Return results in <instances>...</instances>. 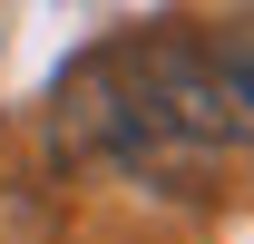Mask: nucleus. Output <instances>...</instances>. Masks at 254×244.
I'll return each mask as SVG.
<instances>
[{"instance_id":"nucleus-1","label":"nucleus","mask_w":254,"mask_h":244,"mask_svg":"<svg viewBox=\"0 0 254 244\" xmlns=\"http://www.w3.org/2000/svg\"><path fill=\"white\" fill-rule=\"evenodd\" d=\"M147 59L195 156H254V10L205 30H147Z\"/></svg>"}]
</instances>
